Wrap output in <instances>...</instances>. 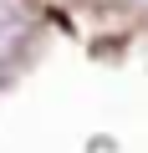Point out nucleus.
<instances>
[{
    "label": "nucleus",
    "mask_w": 148,
    "mask_h": 153,
    "mask_svg": "<svg viewBox=\"0 0 148 153\" xmlns=\"http://www.w3.org/2000/svg\"><path fill=\"white\" fill-rule=\"evenodd\" d=\"M26 36H31V21L10 5V0H0V61H10L26 46Z\"/></svg>",
    "instance_id": "nucleus-1"
}]
</instances>
